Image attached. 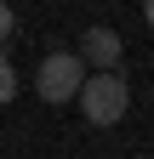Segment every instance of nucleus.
Returning a JSON list of instances; mask_svg holds the SVG:
<instances>
[{"instance_id": "obj_1", "label": "nucleus", "mask_w": 154, "mask_h": 159, "mask_svg": "<svg viewBox=\"0 0 154 159\" xmlns=\"http://www.w3.org/2000/svg\"><path fill=\"white\" fill-rule=\"evenodd\" d=\"M74 102H80V114L91 125H120L126 108H131V85H126V74H86Z\"/></svg>"}, {"instance_id": "obj_5", "label": "nucleus", "mask_w": 154, "mask_h": 159, "mask_svg": "<svg viewBox=\"0 0 154 159\" xmlns=\"http://www.w3.org/2000/svg\"><path fill=\"white\" fill-rule=\"evenodd\" d=\"M12 29H17V11L0 0V51H6V40H12Z\"/></svg>"}, {"instance_id": "obj_6", "label": "nucleus", "mask_w": 154, "mask_h": 159, "mask_svg": "<svg viewBox=\"0 0 154 159\" xmlns=\"http://www.w3.org/2000/svg\"><path fill=\"white\" fill-rule=\"evenodd\" d=\"M143 17H148V29H154V0H148V6H143Z\"/></svg>"}, {"instance_id": "obj_4", "label": "nucleus", "mask_w": 154, "mask_h": 159, "mask_svg": "<svg viewBox=\"0 0 154 159\" xmlns=\"http://www.w3.org/2000/svg\"><path fill=\"white\" fill-rule=\"evenodd\" d=\"M17 97V68H12V57L0 51V102H12Z\"/></svg>"}, {"instance_id": "obj_3", "label": "nucleus", "mask_w": 154, "mask_h": 159, "mask_svg": "<svg viewBox=\"0 0 154 159\" xmlns=\"http://www.w3.org/2000/svg\"><path fill=\"white\" fill-rule=\"evenodd\" d=\"M120 51H126V40H120V29H108V23H97V29H86L80 34V63L86 68H97V74H120Z\"/></svg>"}, {"instance_id": "obj_2", "label": "nucleus", "mask_w": 154, "mask_h": 159, "mask_svg": "<svg viewBox=\"0 0 154 159\" xmlns=\"http://www.w3.org/2000/svg\"><path fill=\"white\" fill-rule=\"evenodd\" d=\"M80 85H86V63H80V57H74V51H46L40 74H34V91L63 108L69 97H80Z\"/></svg>"}]
</instances>
